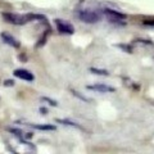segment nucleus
Here are the masks:
<instances>
[{
	"label": "nucleus",
	"mask_w": 154,
	"mask_h": 154,
	"mask_svg": "<svg viewBox=\"0 0 154 154\" xmlns=\"http://www.w3.org/2000/svg\"><path fill=\"white\" fill-rule=\"evenodd\" d=\"M3 19L7 23H11L14 26H23L27 23L35 22V21H45V17L41 14H33V13H27V14H19V13H11V12H4L2 13Z\"/></svg>",
	"instance_id": "f257e3e1"
},
{
	"label": "nucleus",
	"mask_w": 154,
	"mask_h": 154,
	"mask_svg": "<svg viewBox=\"0 0 154 154\" xmlns=\"http://www.w3.org/2000/svg\"><path fill=\"white\" fill-rule=\"evenodd\" d=\"M77 18L84 23H96L99 22L103 17V12L102 11H96V9H80L76 12Z\"/></svg>",
	"instance_id": "f03ea898"
},
{
	"label": "nucleus",
	"mask_w": 154,
	"mask_h": 154,
	"mask_svg": "<svg viewBox=\"0 0 154 154\" xmlns=\"http://www.w3.org/2000/svg\"><path fill=\"white\" fill-rule=\"evenodd\" d=\"M103 16L107 17V19L112 23H119V22H123L125 19L127 18V16L125 13H121L116 9H110V8H105L103 9Z\"/></svg>",
	"instance_id": "7ed1b4c3"
},
{
	"label": "nucleus",
	"mask_w": 154,
	"mask_h": 154,
	"mask_svg": "<svg viewBox=\"0 0 154 154\" xmlns=\"http://www.w3.org/2000/svg\"><path fill=\"white\" fill-rule=\"evenodd\" d=\"M54 23L57 26V30L62 35H73L75 33V27L72 23L64 21V19H60V18H57L54 19Z\"/></svg>",
	"instance_id": "20e7f679"
},
{
	"label": "nucleus",
	"mask_w": 154,
	"mask_h": 154,
	"mask_svg": "<svg viewBox=\"0 0 154 154\" xmlns=\"http://www.w3.org/2000/svg\"><path fill=\"white\" fill-rule=\"evenodd\" d=\"M13 76L17 77V79L19 80H23L26 81V82H32L33 80H35V76H33V73L31 71L28 69H25V68H17L13 71Z\"/></svg>",
	"instance_id": "39448f33"
},
{
	"label": "nucleus",
	"mask_w": 154,
	"mask_h": 154,
	"mask_svg": "<svg viewBox=\"0 0 154 154\" xmlns=\"http://www.w3.org/2000/svg\"><path fill=\"white\" fill-rule=\"evenodd\" d=\"M88 90H93V91H98V93H114L116 89L110 85H105V84H95V85H88L86 86Z\"/></svg>",
	"instance_id": "423d86ee"
},
{
	"label": "nucleus",
	"mask_w": 154,
	"mask_h": 154,
	"mask_svg": "<svg viewBox=\"0 0 154 154\" xmlns=\"http://www.w3.org/2000/svg\"><path fill=\"white\" fill-rule=\"evenodd\" d=\"M0 37H2L4 44L12 46V48H14V49H19V48H21V44H19V41L17 40V38L14 36H12V35H9V33H7V32H2Z\"/></svg>",
	"instance_id": "0eeeda50"
},
{
	"label": "nucleus",
	"mask_w": 154,
	"mask_h": 154,
	"mask_svg": "<svg viewBox=\"0 0 154 154\" xmlns=\"http://www.w3.org/2000/svg\"><path fill=\"white\" fill-rule=\"evenodd\" d=\"M55 122L62 123V125H64V126H71V127L79 128V130H81V131H85V128H84L82 126H80L79 123H75V122L69 121V119H60V118H58V119H55Z\"/></svg>",
	"instance_id": "6e6552de"
},
{
	"label": "nucleus",
	"mask_w": 154,
	"mask_h": 154,
	"mask_svg": "<svg viewBox=\"0 0 154 154\" xmlns=\"http://www.w3.org/2000/svg\"><path fill=\"white\" fill-rule=\"evenodd\" d=\"M27 125L33 128L42 130V131H54L55 130V126H53V125H32V123H27Z\"/></svg>",
	"instance_id": "1a4fd4ad"
},
{
	"label": "nucleus",
	"mask_w": 154,
	"mask_h": 154,
	"mask_svg": "<svg viewBox=\"0 0 154 154\" xmlns=\"http://www.w3.org/2000/svg\"><path fill=\"white\" fill-rule=\"evenodd\" d=\"M90 72L94 75H99V76H109V72L107 69H98V68H90Z\"/></svg>",
	"instance_id": "9d476101"
},
{
	"label": "nucleus",
	"mask_w": 154,
	"mask_h": 154,
	"mask_svg": "<svg viewBox=\"0 0 154 154\" xmlns=\"http://www.w3.org/2000/svg\"><path fill=\"white\" fill-rule=\"evenodd\" d=\"M71 91H72V94H73L75 96H77V98L81 99V100H84V102H91V99H89V98H86V96H84L82 94L80 93V91H76V90H73V89H71Z\"/></svg>",
	"instance_id": "9b49d317"
},
{
	"label": "nucleus",
	"mask_w": 154,
	"mask_h": 154,
	"mask_svg": "<svg viewBox=\"0 0 154 154\" xmlns=\"http://www.w3.org/2000/svg\"><path fill=\"white\" fill-rule=\"evenodd\" d=\"M41 100H42V102L49 103L50 105H53V107H57V105H58V103L55 102V100H53V99H50V98H41Z\"/></svg>",
	"instance_id": "f8f14e48"
},
{
	"label": "nucleus",
	"mask_w": 154,
	"mask_h": 154,
	"mask_svg": "<svg viewBox=\"0 0 154 154\" xmlns=\"http://www.w3.org/2000/svg\"><path fill=\"white\" fill-rule=\"evenodd\" d=\"M4 86H14V81L13 80H5L4 81Z\"/></svg>",
	"instance_id": "ddd939ff"
},
{
	"label": "nucleus",
	"mask_w": 154,
	"mask_h": 154,
	"mask_svg": "<svg viewBox=\"0 0 154 154\" xmlns=\"http://www.w3.org/2000/svg\"><path fill=\"white\" fill-rule=\"evenodd\" d=\"M40 112H41V114H48V109H45V108H40Z\"/></svg>",
	"instance_id": "4468645a"
}]
</instances>
